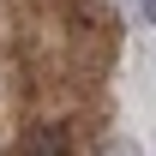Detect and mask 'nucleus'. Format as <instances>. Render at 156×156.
I'll use <instances>...</instances> for the list:
<instances>
[{"label": "nucleus", "instance_id": "nucleus-2", "mask_svg": "<svg viewBox=\"0 0 156 156\" xmlns=\"http://www.w3.org/2000/svg\"><path fill=\"white\" fill-rule=\"evenodd\" d=\"M138 18H144V24H156V0H138Z\"/></svg>", "mask_w": 156, "mask_h": 156}, {"label": "nucleus", "instance_id": "nucleus-1", "mask_svg": "<svg viewBox=\"0 0 156 156\" xmlns=\"http://www.w3.org/2000/svg\"><path fill=\"white\" fill-rule=\"evenodd\" d=\"M24 156H72L66 126H30L24 132Z\"/></svg>", "mask_w": 156, "mask_h": 156}]
</instances>
